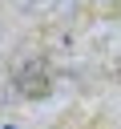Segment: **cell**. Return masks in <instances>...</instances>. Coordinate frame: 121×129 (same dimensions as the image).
I'll return each mask as SVG.
<instances>
[{"instance_id":"1","label":"cell","mask_w":121,"mask_h":129,"mask_svg":"<svg viewBox=\"0 0 121 129\" xmlns=\"http://www.w3.org/2000/svg\"><path fill=\"white\" fill-rule=\"evenodd\" d=\"M16 89H20L24 97H32V101L44 97V93H48V69H44L40 60H28V64L16 73Z\"/></svg>"}]
</instances>
